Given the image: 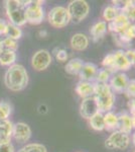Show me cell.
Listing matches in <instances>:
<instances>
[{"instance_id":"1","label":"cell","mask_w":135,"mask_h":152,"mask_svg":"<svg viewBox=\"0 0 135 152\" xmlns=\"http://www.w3.org/2000/svg\"><path fill=\"white\" fill-rule=\"evenodd\" d=\"M28 73L21 64H14L8 67L4 74V84L9 90L18 92L23 90L28 84Z\"/></svg>"},{"instance_id":"2","label":"cell","mask_w":135,"mask_h":152,"mask_svg":"<svg viewBox=\"0 0 135 152\" xmlns=\"http://www.w3.org/2000/svg\"><path fill=\"white\" fill-rule=\"evenodd\" d=\"M29 1L23 0H6L4 1V9L8 18V23L21 28L26 23V6Z\"/></svg>"},{"instance_id":"3","label":"cell","mask_w":135,"mask_h":152,"mask_svg":"<svg viewBox=\"0 0 135 152\" xmlns=\"http://www.w3.org/2000/svg\"><path fill=\"white\" fill-rule=\"evenodd\" d=\"M100 113L111 112L115 104V95L108 83H95L94 95Z\"/></svg>"},{"instance_id":"4","label":"cell","mask_w":135,"mask_h":152,"mask_svg":"<svg viewBox=\"0 0 135 152\" xmlns=\"http://www.w3.org/2000/svg\"><path fill=\"white\" fill-rule=\"evenodd\" d=\"M67 9L71 21L74 23H80L89 15L90 5L85 0H73L68 4Z\"/></svg>"},{"instance_id":"5","label":"cell","mask_w":135,"mask_h":152,"mask_svg":"<svg viewBox=\"0 0 135 152\" xmlns=\"http://www.w3.org/2000/svg\"><path fill=\"white\" fill-rule=\"evenodd\" d=\"M48 20L53 28H63L67 26L71 23L67 7L61 5L53 7L48 13Z\"/></svg>"},{"instance_id":"6","label":"cell","mask_w":135,"mask_h":152,"mask_svg":"<svg viewBox=\"0 0 135 152\" xmlns=\"http://www.w3.org/2000/svg\"><path fill=\"white\" fill-rule=\"evenodd\" d=\"M130 144L129 135L120 131H114L105 140V147L109 150H125Z\"/></svg>"},{"instance_id":"7","label":"cell","mask_w":135,"mask_h":152,"mask_svg":"<svg viewBox=\"0 0 135 152\" xmlns=\"http://www.w3.org/2000/svg\"><path fill=\"white\" fill-rule=\"evenodd\" d=\"M43 1H29L26 6V23L38 26L43 21L45 9L43 7Z\"/></svg>"},{"instance_id":"8","label":"cell","mask_w":135,"mask_h":152,"mask_svg":"<svg viewBox=\"0 0 135 152\" xmlns=\"http://www.w3.org/2000/svg\"><path fill=\"white\" fill-rule=\"evenodd\" d=\"M53 62V57L51 54L48 50L40 49L36 51L32 55L30 60L31 67L35 71H45L51 66Z\"/></svg>"},{"instance_id":"9","label":"cell","mask_w":135,"mask_h":152,"mask_svg":"<svg viewBox=\"0 0 135 152\" xmlns=\"http://www.w3.org/2000/svg\"><path fill=\"white\" fill-rule=\"evenodd\" d=\"M31 132L30 127L26 123L23 122H18V123L13 124V132H12V139H14L17 143H26L31 138Z\"/></svg>"},{"instance_id":"10","label":"cell","mask_w":135,"mask_h":152,"mask_svg":"<svg viewBox=\"0 0 135 152\" xmlns=\"http://www.w3.org/2000/svg\"><path fill=\"white\" fill-rule=\"evenodd\" d=\"M129 78L124 72H116L110 78L109 86L111 87L113 92L121 94V92H124L126 90Z\"/></svg>"},{"instance_id":"11","label":"cell","mask_w":135,"mask_h":152,"mask_svg":"<svg viewBox=\"0 0 135 152\" xmlns=\"http://www.w3.org/2000/svg\"><path fill=\"white\" fill-rule=\"evenodd\" d=\"M131 24V21L127 18V15L123 12H120L119 15L111 23H107L108 31H110L112 34H123L129 26Z\"/></svg>"},{"instance_id":"12","label":"cell","mask_w":135,"mask_h":152,"mask_svg":"<svg viewBox=\"0 0 135 152\" xmlns=\"http://www.w3.org/2000/svg\"><path fill=\"white\" fill-rule=\"evenodd\" d=\"M99 112L98 105L94 96L87 97L82 100L80 104V115L86 120H90L94 115Z\"/></svg>"},{"instance_id":"13","label":"cell","mask_w":135,"mask_h":152,"mask_svg":"<svg viewBox=\"0 0 135 152\" xmlns=\"http://www.w3.org/2000/svg\"><path fill=\"white\" fill-rule=\"evenodd\" d=\"M114 54V71L116 72H124V71L129 70L132 67L131 63L128 61V59L125 56V51L118 50Z\"/></svg>"},{"instance_id":"14","label":"cell","mask_w":135,"mask_h":152,"mask_svg":"<svg viewBox=\"0 0 135 152\" xmlns=\"http://www.w3.org/2000/svg\"><path fill=\"white\" fill-rule=\"evenodd\" d=\"M89 38L82 33H77L72 36L70 40V46L74 51L82 52L89 47Z\"/></svg>"},{"instance_id":"15","label":"cell","mask_w":135,"mask_h":152,"mask_svg":"<svg viewBox=\"0 0 135 152\" xmlns=\"http://www.w3.org/2000/svg\"><path fill=\"white\" fill-rule=\"evenodd\" d=\"M98 67L97 65H95L94 63L87 62L84 63L82 69H81L79 73V77L81 81H88L92 82L93 80H95L96 75L98 73Z\"/></svg>"},{"instance_id":"16","label":"cell","mask_w":135,"mask_h":152,"mask_svg":"<svg viewBox=\"0 0 135 152\" xmlns=\"http://www.w3.org/2000/svg\"><path fill=\"white\" fill-rule=\"evenodd\" d=\"M13 123L9 120L0 121V144L10 143L12 140Z\"/></svg>"},{"instance_id":"17","label":"cell","mask_w":135,"mask_h":152,"mask_svg":"<svg viewBox=\"0 0 135 152\" xmlns=\"http://www.w3.org/2000/svg\"><path fill=\"white\" fill-rule=\"evenodd\" d=\"M107 31H108V26L106 21L104 20L97 21L90 28V35L92 37V40L94 42L101 41L107 34Z\"/></svg>"},{"instance_id":"18","label":"cell","mask_w":135,"mask_h":152,"mask_svg":"<svg viewBox=\"0 0 135 152\" xmlns=\"http://www.w3.org/2000/svg\"><path fill=\"white\" fill-rule=\"evenodd\" d=\"M77 94L83 99H87V97H91L94 95L95 91V83L88 82V81H80L77 83L75 88Z\"/></svg>"},{"instance_id":"19","label":"cell","mask_w":135,"mask_h":152,"mask_svg":"<svg viewBox=\"0 0 135 152\" xmlns=\"http://www.w3.org/2000/svg\"><path fill=\"white\" fill-rule=\"evenodd\" d=\"M133 130L131 117L127 113H120L118 114V131L129 135Z\"/></svg>"},{"instance_id":"20","label":"cell","mask_w":135,"mask_h":152,"mask_svg":"<svg viewBox=\"0 0 135 152\" xmlns=\"http://www.w3.org/2000/svg\"><path fill=\"white\" fill-rule=\"evenodd\" d=\"M104 125L105 130L114 132L118 130V115L115 113L108 112L104 114Z\"/></svg>"},{"instance_id":"21","label":"cell","mask_w":135,"mask_h":152,"mask_svg":"<svg viewBox=\"0 0 135 152\" xmlns=\"http://www.w3.org/2000/svg\"><path fill=\"white\" fill-rule=\"evenodd\" d=\"M84 63V61L80 58L71 59V60L68 61L65 66V71L70 75H79Z\"/></svg>"},{"instance_id":"22","label":"cell","mask_w":135,"mask_h":152,"mask_svg":"<svg viewBox=\"0 0 135 152\" xmlns=\"http://www.w3.org/2000/svg\"><path fill=\"white\" fill-rule=\"evenodd\" d=\"M17 59V54L14 51L3 50L0 54V65L1 66H10L14 65Z\"/></svg>"},{"instance_id":"23","label":"cell","mask_w":135,"mask_h":152,"mask_svg":"<svg viewBox=\"0 0 135 152\" xmlns=\"http://www.w3.org/2000/svg\"><path fill=\"white\" fill-rule=\"evenodd\" d=\"M89 121V125L94 131L101 132L103 130H105V125H104V114L98 112L97 114L94 115Z\"/></svg>"},{"instance_id":"24","label":"cell","mask_w":135,"mask_h":152,"mask_svg":"<svg viewBox=\"0 0 135 152\" xmlns=\"http://www.w3.org/2000/svg\"><path fill=\"white\" fill-rule=\"evenodd\" d=\"M120 12L121 11L114 5L106 6L104 8V10H103V18H104V21H106L108 23H111V21H113L119 15Z\"/></svg>"},{"instance_id":"25","label":"cell","mask_w":135,"mask_h":152,"mask_svg":"<svg viewBox=\"0 0 135 152\" xmlns=\"http://www.w3.org/2000/svg\"><path fill=\"white\" fill-rule=\"evenodd\" d=\"M5 37L10 38L12 40L18 41L19 39H21V37H22V31H21V28H18V26L8 23V26H7V31H6Z\"/></svg>"},{"instance_id":"26","label":"cell","mask_w":135,"mask_h":152,"mask_svg":"<svg viewBox=\"0 0 135 152\" xmlns=\"http://www.w3.org/2000/svg\"><path fill=\"white\" fill-rule=\"evenodd\" d=\"M12 114V105L8 102H0V121H5Z\"/></svg>"},{"instance_id":"27","label":"cell","mask_w":135,"mask_h":152,"mask_svg":"<svg viewBox=\"0 0 135 152\" xmlns=\"http://www.w3.org/2000/svg\"><path fill=\"white\" fill-rule=\"evenodd\" d=\"M114 74L112 71L106 68H102V69L98 70V73L96 75L95 81L96 83H108L110 81V78L111 76Z\"/></svg>"},{"instance_id":"28","label":"cell","mask_w":135,"mask_h":152,"mask_svg":"<svg viewBox=\"0 0 135 152\" xmlns=\"http://www.w3.org/2000/svg\"><path fill=\"white\" fill-rule=\"evenodd\" d=\"M17 152H48L45 146L40 143H28L21 147Z\"/></svg>"},{"instance_id":"29","label":"cell","mask_w":135,"mask_h":152,"mask_svg":"<svg viewBox=\"0 0 135 152\" xmlns=\"http://www.w3.org/2000/svg\"><path fill=\"white\" fill-rule=\"evenodd\" d=\"M1 42H2V48H3V50L16 52V50L18 49V43L15 40H12L10 38L4 37L3 39L1 38Z\"/></svg>"},{"instance_id":"30","label":"cell","mask_w":135,"mask_h":152,"mask_svg":"<svg viewBox=\"0 0 135 152\" xmlns=\"http://www.w3.org/2000/svg\"><path fill=\"white\" fill-rule=\"evenodd\" d=\"M53 55L55 56L56 60L58 62H67L69 59V54L67 52V50H65L64 48L61 47H56L53 49Z\"/></svg>"},{"instance_id":"31","label":"cell","mask_w":135,"mask_h":152,"mask_svg":"<svg viewBox=\"0 0 135 152\" xmlns=\"http://www.w3.org/2000/svg\"><path fill=\"white\" fill-rule=\"evenodd\" d=\"M113 36H114L113 38H114L115 43L122 48L129 46V44L131 43V41H132V40H130L125 34H113Z\"/></svg>"},{"instance_id":"32","label":"cell","mask_w":135,"mask_h":152,"mask_svg":"<svg viewBox=\"0 0 135 152\" xmlns=\"http://www.w3.org/2000/svg\"><path fill=\"white\" fill-rule=\"evenodd\" d=\"M125 92H126V94L128 95L129 97L135 99V79L129 80L128 85H127Z\"/></svg>"},{"instance_id":"33","label":"cell","mask_w":135,"mask_h":152,"mask_svg":"<svg viewBox=\"0 0 135 152\" xmlns=\"http://www.w3.org/2000/svg\"><path fill=\"white\" fill-rule=\"evenodd\" d=\"M125 56L128 59L129 62L131 63V65L135 67V50H133V49H128L127 51H125Z\"/></svg>"},{"instance_id":"34","label":"cell","mask_w":135,"mask_h":152,"mask_svg":"<svg viewBox=\"0 0 135 152\" xmlns=\"http://www.w3.org/2000/svg\"><path fill=\"white\" fill-rule=\"evenodd\" d=\"M7 26H8V21H6L5 19L0 18V38L2 36L5 37L7 31Z\"/></svg>"},{"instance_id":"35","label":"cell","mask_w":135,"mask_h":152,"mask_svg":"<svg viewBox=\"0 0 135 152\" xmlns=\"http://www.w3.org/2000/svg\"><path fill=\"white\" fill-rule=\"evenodd\" d=\"M0 152H15V149L10 142V143L0 144Z\"/></svg>"},{"instance_id":"36","label":"cell","mask_w":135,"mask_h":152,"mask_svg":"<svg viewBox=\"0 0 135 152\" xmlns=\"http://www.w3.org/2000/svg\"><path fill=\"white\" fill-rule=\"evenodd\" d=\"M38 112L40 113V115H45L46 113L48 112V105H46L45 104H40V105H38Z\"/></svg>"},{"instance_id":"37","label":"cell","mask_w":135,"mask_h":152,"mask_svg":"<svg viewBox=\"0 0 135 152\" xmlns=\"http://www.w3.org/2000/svg\"><path fill=\"white\" fill-rule=\"evenodd\" d=\"M38 36H40V38H45V37H48V31H45V29L40 31H38Z\"/></svg>"},{"instance_id":"38","label":"cell","mask_w":135,"mask_h":152,"mask_svg":"<svg viewBox=\"0 0 135 152\" xmlns=\"http://www.w3.org/2000/svg\"><path fill=\"white\" fill-rule=\"evenodd\" d=\"M132 143H133V145L135 146V132L132 135Z\"/></svg>"},{"instance_id":"39","label":"cell","mask_w":135,"mask_h":152,"mask_svg":"<svg viewBox=\"0 0 135 152\" xmlns=\"http://www.w3.org/2000/svg\"><path fill=\"white\" fill-rule=\"evenodd\" d=\"M2 51H3V48H2V42H1V38H0V54L2 53Z\"/></svg>"},{"instance_id":"40","label":"cell","mask_w":135,"mask_h":152,"mask_svg":"<svg viewBox=\"0 0 135 152\" xmlns=\"http://www.w3.org/2000/svg\"><path fill=\"white\" fill-rule=\"evenodd\" d=\"M78 152H82V151H78Z\"/></svg>"},{"instance_id":"41","label":"cell","mask_w":135,"mask_h":152,"mask_svg":"<svg viewBox=\"0 0 135 152\" xmlns=\"http://www.w3.org/2000/svg\"><path fill=\"white\" fill-rule=\"evenodd\" d=\"M133 152H135V150H134V151H133Z\"/></svg>"}]
</instances>
